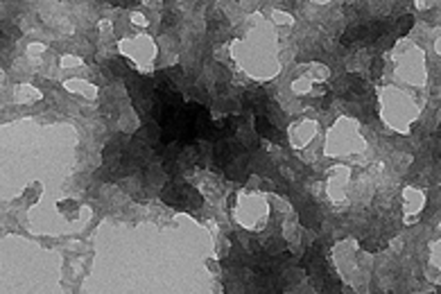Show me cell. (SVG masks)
Listing matches in <instances>:
<instances>
[{"label": "cell", "mask_w": 441, "mask_h": 294, "mask_svg": "<svg viewBox=\"0 0 441 294\" xmlns=\"http://www.w3.org/2000/svg\"><path fill=\"white\" fill-rule=\"evenodd\" d=\"M348 91H353L355 95H365L367 93V82L358 75H348Z\"/></svg>", "instance_id": "8992f818"}, {"label": "cell", "mask_w": 441, "mask_h": 294, "mask_svg": "<svg viewBox=\"0 0 441 294\" xmlns=\"http://www.w3.org/2000/svg\"><path fill=\"white\" fill-rule=\"evenodd\" d=\"M301 222L306 224V226H315V224H317V211H315V206H310V204L301 206Z\"/></svg>", "instance_id": "277c9868"}, {"label": "cell", "mask_w": 441, "mask_h": 294, "mask_svg": "<svg viewBox=\"0 0 441 294\" xmlns=\"http://www.w3.org/2000/svg\"><path fill=\"white\" fill-rule=\"evenodd\" d=\"M301 265L306 267L310 274H315V271H326V265H323V256L321 251H319V247H312L310 251L303 256V260H301Z\"/></svg>", "instance_id": "7a4b0ae2"}, {"label": "cell", "mask_w": 441, "mask_h": 294, "mask_svg": "<svg viewBox=\"0 0 441 294\" xmlns=\"http://www.w3.org/2000/svg\"><path fill=\"white\" fill-rule=\"evenodd\" d=\"M113 5H118V7H131L136 2V0H111Z\"/></svg>", "instance_id": "ba28073f"}, {"label": "cell", "mask_w": 441, "mask_h": 294, "mask_svg": "<svg viewBox=\"0 0 441 294\" xmlns=\"http://www.w3.org/2000/svg\"><path fill=\"white\" fill-rule=\"evenodd\" d=\"M256 129H258L260 136H265V138H270V141H278L281 138V134H278V129H274L270 122H267V118H256Z\"/></svg>", "instance_id": "3957f363"}, {"label": "cell", "mask_w": 441, "mask_h": 294, "mask_svg": "<svg viewBox=\"0 0 441 294\" xmlns=\"http://www.w3.org/2000/svg\"><path fill=\"white\" fill-rule=\"evenodd\" d=\"M380 71H382V59H376V61H373V66H371V75L378 77V75H380Z\"/></svg>", "instance_id": "52a82bcc"}, {"label": "cell", "mask_w": 441, "mask_h": 294, "mask_svg": "<svg viewBox=\"0 0 441 294\" xmlns=\"http://www.w3.org/2000/svg\"><path fill=\"white\" fill-rule=\"evenodd\" d=\"M412 25H414V16H412V14L400 16L398 21H396V34H398V36H405L407 32L412 29Z\"/></svg>", "instance_id": "5b68a950"}, {"label": "cell", "mask_w": 441, "mask_h": 294, "mask_svg": "<svg viewBox=\"0 0 441 294\" xmlns=\"http://www.w3.org/2000/svg\"><path fill=\"white\" fill-rule=\"evenodd\" d=\"M163 199L176 208H193V206H199L201 197L186 183H170L163 190Z\"/></svg>", "instance_id": "6da1fadb"}]
</instances>
